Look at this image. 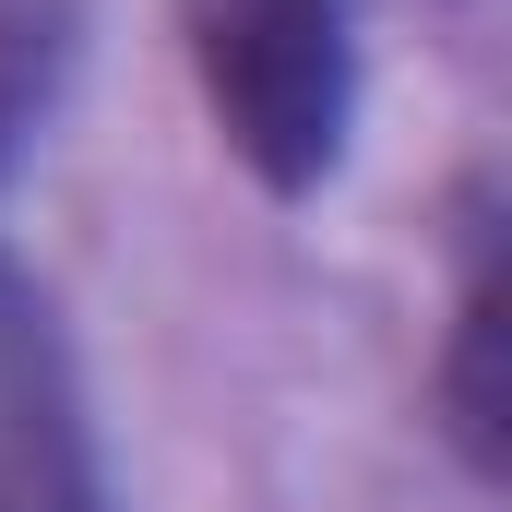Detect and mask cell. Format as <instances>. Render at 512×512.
I'll use <instances>...</instances> for the list:
<instances>
[{
	"label": "cell",
	"instance_id": "6da1fadb",
	"mask_svg": "<svg viewBox=\"0 0 512 512\" xmlns=\"http://www.w3.org/2000/svg\"><path fill=\"white\" fill-rule=\"evenodd\" d=\"M191 48H203V96L227 143L274 191H310L346 155V96H358L346 0H203Z\"/></svg>",
	"mask_w": 512,
	"mask_h": 512
},
{
	"label": "cell",
	"instance_id": "3957f363",
	"mask_svg": "<svg viewBox=\"0 0 512 512\" xmlns=\"http://www.w3.org/2000/svg\"><path fill=\"white\" fill-rule=\"evenodd\" d=\"M489 346H501V274H489V251H477L465 262V310H453V382H441L477 477L501 465V382H489Z\"/></svg>",
	"mask_w": 512,
	"mask_h": 512
},
{
	"label": "cell",
	"instance_id": "7a4b0ae2",
	"mask_svg": "<svg viewBox=\"0 0 512 512\" xmlns=\"http://www.w3.org/2000/svg\"><path fill=\"white\" fill-rule=\"evenodd\" d=\"M0 512H108L60 322L12 251H0Z\"/></svg>",
	"mask_w": 512,
	"mask_h": 512
}]
</instances>
